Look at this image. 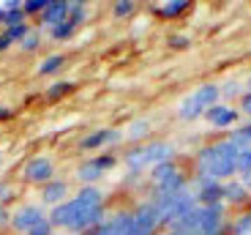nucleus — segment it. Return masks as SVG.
<instances>
[{"instance_id":"nucleus-18","label":"nucleus","mask_w":251,"mask_h":235,"mask_svg":"<svg viewBox=\"0 0 251 235\" xmlns=\"http://www.w3.org/2000/svg\"><path fill=\"white\" fill-rule=\"evenodd\" d=\"M3 6V30L6 27H17L22 22H30L22 11V0H6V3H0Z\"/></svg>"},{"instance_id":"nucleus-27","label":"nucleus","mask_w":251,"mask_h":235,"mask_svg":"<svg viewBox=\"0 0 251 235\" xmlns=\"http://www.w3.org/2000/svg\"><path fill=\"white\" fill-rule=\"evenodd\" d=\"M219 90H221V99H240V96H243V85H240L238 79H226V82H221Z\"/></svg>"},{"instance_id":"nucleus-25","label":"nucleus","mask_w":251,"mask_h":235,"mask_svg":"<svg viewBox=\"0 0 251 235\" xmlns=\"http://www.w3.org/2000/svg\"><path fill=\"white\" fill-rule=\"evenodd\" d=\"M139 8V3H134V0H115L112 3V17L115 19H128L134 17Z\"/></svg>"},{"instance_id":"nucleus-10","label":"nucleus","mask_w":251,"mask_h":235,"mask_svg":"<svg viewBox=\"0 0 251 235\" xmlns=\"http://www.w3.org/2000/svg\"><path fill=\"white\" fill-rule=\"evenodd\" d=\"M191 194H194L197 205H202V208L224 205V183H221V181L194 175V181H191Z\"/></svg>"},{"instance_id":"nucleus-19","label":"nucleus","mask_w":251,"mask_h":235,"mask_svg":"<svg viewBox=\"0 0 251 235\" xmlns=\"http://www.w3.org/2000/svg\"><path fill=\"white\" fill-rule=\"evenodd\" d=\"M249 191L240 181H224V205H246Z\"/></svg>"},{"instance_id":"nucleus-32","label":"nucleus","mask_w":251,"mask_h":235,"mask_svg":"<svg viewBox=\"0 0 251 235\" xmlns=\"http://www.w3.org/2000/svg\"><path fill=\"white\" fill-rule=\"evenodd\" d=\"M249 170H251V148L238 153V175H243V172H249Z\"/></svg>"},{"instance_id":"nucleus-26","label":"nucleus","mask_w":251,"mask_h":235,"mask_svg":"<svg viewBox=\"0 0 251 235\" xmlns=\"http://www.w3.org/2000/svg\"><path fill=\"white\" fill-rule=\"evenodd\" d=\"M177 170H180V164H177V159H175V161H164V164L153 167V170H151V183H153V181H161V178H167V175H172V172H177Z\"/></svg>"},{"instance_id":"nucleus-5","label":"nucleus","mask_w":251,"mask_h":235,"mask_svg":"<svg viewBox=\"0 0 251 235\" xmlns=\"http://www.w3.org/2000/svg\"><path fill=\"white\" fill-rule=\"evenodd\" d=\"M221 102V90L216 82H205L200 85V88H194L191 93L183 99L180 104H177V121L183 123H194L200 121V118H205V112L210 107H216V104Z\"/></svg>"},{"instance_id":"nucleus-37","label":"nucleus","mask_w":251,"mask_h":235,"mask_svg":"<svg viewBox=\"0 0 251 235\" xmlns=\"http://www.w3.org/2000/svg\"><path fill=\"white\" fill-rule=\"evenodd\" d=\"M161 235H186V233H177V230H164Z\"/></svg>"},{"instance_id":"nucleus-31","label":"nucleus","mask_w":251,"mask_h":235,"mask_svg":"<svg viewBox=\"0 0 251 235\" xmlns=\"http://www.w3.org/2000/svg\"><path fill=\"white\" fill-rule=\"evenodd\" d=\"M27 235H57V230L52 227L50 216H47L44 222H41V224H36V227H33V230H30V233H27Z\"/></svg>"},{"instance_id":"nucleus-30","label":"nucleus","mask_w":251,"mask_h":235,"mask_svg":"<svg viewBox=\"0 0 251 235\" xmlns=\"http://www.w3.org/2000/svg\"><path fill=\"white\" fill-rule=\"evenodd\" d=\"M167 47L175 50V52H183V50L191 47V38H188L186 33H172V36H167Z\"/></svg>"},{"instance_id":"nucleus-36","label":"nucleus","mask_w":251,"mask_h":235,"mask_svg":"<svg viewBox=\"0 0 251 235\" xmlns=\"http://www.w3.org/2000/svg\"><path fill=\"white\" fill-rule=\"evenodd\" d=\"M240 183H243V186H246V191H249V194H251V170L240 175Z\"/></svg>"},{"instance_id":"nucleus-29","label":"nucleus","mask_w":251,"mask_h":235,"mask_svg":"<svg viewBox=\"0 0 251 235\" xmlns=\"http://www.w3.org/2000/svg\"><path fill=\"white\" fill-rule=\"evenodd\" d=\"M14 200H17V189L11 186V181L0 178V205H3V208H8Z\"/></svg>"},{"instance_id":"nucleus-35","label":"nucleus","mask_w":251,"mask_h":235,"mask_svg":"<svg viewBox=\"0 0 251 235\" xmlns=\"http://www.w3.org/2000/svg\"><path fill=\"white\" fill-rule=\"evenodd\" d=\"M11 118H14V109L11 107H0V123L11 121Z\"/></svg>"},{"instance_id":"nucleus-13","label":"nucleus","mask_w":251,"mask_h":235,"mask_svg":"<svg viewBox=\"0 0 251 235\" xmlns=\"http://www.w3.org/2000/svg\"><path fill=\"white\" fill-rule=\"evenodd\" d=\"M205 121L213 129H219V131H226V129L232 131V129L240 123V109L232 107V104H226V102H219L216 107H210L205 112Z\"/></svg>"},{"instance_id":"nucleus-1","label":"nucleus","mask_w":251,"mask_h":235,"mask_svg":"<svg viewBox=\"0 0 251 235\" xmlns=\"http://www.w3.org/2000/svg\"><path fill=\"white\" fill-rule=\"evenodd\" d=\"M109 216L107 194L99 186H79L66 203L50 208V222L55 230L69 235H88Z\"/></svg>"},{"instance_id":"nucleus-3","label":"nucleus","mask_w":251,"mask_h":235,"mask_svg":"<svg viewBox=\"0 0 251 235\" xmlns=\"http://www.w3.org/2000/svg\"><path fill=\"white\" fill-rule=\"evenodd\" d=\"M238 145L229 137L213 140L194 153V175L213 181H232L238 175Z\"/></svg>"},{"instance_id":"nucleus-38","label":"nucleus","mask_w":251,"mask_h":235,"mask_svg":"<svg viewBox=\"0 0 251 235\" xmlns=\"http://www.w3.org/2000/svg\"><path fill=\"white\" fill-rule=\"evenodd\" d=\"M246 90H251V77H249V82H246Z\"/></svg>"},{"instance_id":"nucleus-11","label":"nucleus","mask_w":251,"mask_h":235,"mask_svg":"<svg viewBox=\"0 0 251 235\" xmlns=\"http://www.w3.org/2000/svg\"><path fill=\"white\" fill-rule=\"evenodd\" d=\"M188 189H191V181H188L186 170L180 167L177 172H172V175H167V178L148 183V200L172 197V194H180V191H188Z\"/></svg>"},{"instance_id":"nucleus-4","label":"nucleus","mask_w":251,"mask_h":235,"mask_svg":"<svg viewBox=\"0 0 251 235\" xmlns=\"http://www.w3.org/2000/svg\"><path fill=\"white\" fill-rule=\"evenodd\" d=\"M177 148L170 140H148L142 145H128L120 156V164H126L128 175H142V172H151L153 167L164 164V161H175Z\"/></svg>"},{"instance_id":"nucleus-28","label":"nucleus","mask_w":251,"mask_h":235,"mask_svg":"<svg viewBox=\"0 0 251 235\" xmlns=\"http://www.w3.org/2000/svg\"><path fill=\"white\" fill-rule=\"evenodd\" d=\"M47 3H50V0H22V11H25L27 19H30V17H41L44 8H47Z\"/></svg>"},{"instance_id":"nucleus-12","label":"nucleus","mask_w":251,"mask_h":235,"mask_svg":"<svg viewBox=\"0 0 251 235\" xmlns=\"http://www.w3.org/2000/svg\"><path fill=\"white\" fill-rule=\"evenodd\" d=\"M71 194H74V191H71V181L57 178V175L52 181H47L44 186H38V203L44 205L47 210L55 208V205H60V203H66Z\"/></svg>"},{"instance_id":"nucleus-15","label":"nucleus","mask_w":251,"mask_h":235,"mask_svg":"<svg viewBox=\"0 0 251 235\" xmlns=\"http://www.w3.org/2000/svg\"><path fill=\"white\" fill-rule=\"evenodd\" d=\"M153 123L148 118H134L128 126L123 129V142H131V145H142V142L151 140Z\"/></svg>"},{"instance_id":"nucleus-17","label":"nucleus","mask_w":251,"mask_h":235,"mask_svg":"<svg viewBox=\"0 0 251 235\" xmlns=\"http://www.w3.org/2000/svg\"><path fill=\"white\" fill-rule=\"evenodd\" d=\"M66 69V55L63 52H52V55H44L36 66L38 77H57L60 71Z\"/></svg>"},{"instance_id":"nucleus-8","label":"nucleus","mask_w":251,"mask_h":235,"mask_svg":"<svg viewBox=\"0 0 251 235\" xmlns=\"http://www.w3.org/2000/svg\"><path fill=\"white\" fill-rule=\"evenodd\" d=\"M123 142V131L120 129H112V126H101V129H93V131H88L85 137L79 140V151L85 153H107L112 151L115 145H120Z\"/></svg>"},{"instance_id":"nucleus-24","label":"nucleus","mask_w":251,"mask_h":235,"mask_svg":"<svg viewBox=\"0 0 251 235\" xmlns=\"http://www.w3.org/2000/svg\"><path fill=\"white\" fill-rule=\"evenodd\" d=\"M41 41H44V36H41V30L38 27H33L30 33H27L22 41H19V50L22 52H27V55H33V52H38L41 50Z\"/></svg>"},{"instance_id":"nucleus-33","label":"nucleus","mask_w":251,"mask_h":235,"mask_svg":"<svg viewBox=\"0 0 251 235\" xmlns=\"http://www.w3.org/2000/svg\"><path fill=\"white\" fill-rule=\"evenodd\" d=\"M8 230H11V208L0 205V235H6Z\"/></svg>"},{"instance_id":"nucleus-21","label":"nucleus","mask_w":251,"mask_h":235,"mask_svg":"<svg viewBox=\"0 0 251 235\" xmlns=\"http://www.w3.org/2000/svg\"><path fill=\"white\" fill-rule=\"evenodd\" d=\"M74 90H76V82H71V79H55V82L44 90V102H60V99H66L69 93H74Z\"/></svg>"},{"instance_id":"nucleus-16","label":"nucleus","mask_w":251,"mask_h":235,"mask_svg":"<svg viewBox=\"0 0 251 235\" xmlns=\"http://www.w3.org/2000/svg\"><path fill=\"white\" fill-rule=\"evenodd\" d=\"M191 8V0H167V3H158L151 11L156 14L158 19H177Z\"/></svg>"},{"instance_id":"nucleus-20","label":"nucleus","mask_w":251,"mask_h":235,"mask_svg":"<svg viewBox=\"0 0 251 235\" xmlns=\"http://www.w3.org/2000/svg\"><path fill=\"white\" fill-rule=\"evenodd\" d=\"M79 27L82 25H76L74 19H63L60 25H55V27H50V30H47V36H50L52 41H57V44H63V41H71V38L79 33Z\"/></svg>"},{"instance_id":"nucleus-7","label":"nucleus","mask_w":251,"mask_h":235,"mask_svg":"<svg viewBox=\"0 0 251 235\" xmlns=\"http://www.w3.org/2000/svg\"><path fill=\"white\" fill-rule=\"evenodd\" d=\"M47 216H50V210H47L41 203H33V200L19 203L17 208H11V233L27 235L33 227H36V224L44 222Z\"/></svg>"},{"instance_id":"nucleus-9","label":"nucleus","mask_w":251,"mask_h":235,"mask_svg":"<svg viewBox=\"0 0 251 235\" xmlns=\"http://www.w3.org/2000/svg\"><path fill=\"white\" fill-rule=\"evenodd\" d=\"M55 178V159L47 153H38L22 164V181L30 186H44L47 181Z\"/></svg>"},{"instance_id":"nucleus-34","label":"nucleus","mask_w":251,"mask_h":235,"mask_svg":"<svg viewBox=\"0 0 251 235\" xmlns=\"http://www.w3.org/2000/svg\"><path fill=\"white\" fill-rule=\"evenodd\" d=\"M14 47V38L8 36L6 30H0V55H3V52H8Z\"/></svg>"},{"instance_id":"nucleus-2","label":"nucleus","mask_w":251,"mask_h":235,"mask_svg":"<svg viewBox=\"0 0 251 235\" xmlns=\"http://www.w3.org/2000/svg\"><path fill=\"white\" fill-rule=\"evenodd\" d=\"M164 230L156 208L151 200H142L134 208H123L118 213H109L104 224L90 230L88 235H158Z\"/></svg>"},{"instance_id":"nucleus-23","label":"nucleus","mask_w":251,"mask_h":235,"mask_svg":"<svg viewBox=\"0 0 251 235\" xmlns=\"http://www.w3.org/2000/svg\"><path fill=\"white\" fill-rule=\"evenodd\" d=\"M229 140L238 145V151H249V148H251V121L238 123V126L229 131Z\"/></svg>"},{"instance_id":"nucleus-39","label":"nucleus","mask_w":251,"mask_h":235,"mask_svg":"<svg viewBox=\"0 0 251 235\" xmlns=\"http://www.w3.org/2000/svg\"><path fill=\"white\" fill-rule=\"evenodd\" d=\"M0 25H3V6H0Z\"/></svg>"},{"instance_id":"nucleus-14","label":"nucleus","mask_w":251,"mask_h":235,"mask_svg":"<svg viewBox=\"0 0 251 235\" xmlns=\"http://www.w3.org/2000/svg\"><path fill=\"white\" fill-rule=\"evenodd\" d=\"M69 11H71V0H50L44 8V14L38 17V22H41V27H55L60 25L63 19H69Z\"/></svg>"},{"instance_id":"nucleus-22","label":"nucleus","mask_w":251,"mask_h":235,"mask_svg":"<svg viewBox=\"0 0 251 235\" xmlns=\"http://www.w3.org/2000/svg\"><path fill=\"white\" fill-rule=\"evenodd\" d=\"M224 235H251V210H243L235 219H229Z\"/></svg>"},{"instance_id":"nucleus-6","label":"nucleus","mask_w":251,"mask_h":235,"mask_svg":"<svg viewBox=\"0 0 251 235\" xmlns=\"http://www.w3.org/2000/svg\"><path fill=\"white\" fill-rule=\"evenodd\" d=\"M118 164H120V156H118L115 151L96 153V156H90V159H82L79 164H76L74 178L79 181V186H96L101 178H104V175H109V172H112Z\"/></svg>"}]
</instances>
